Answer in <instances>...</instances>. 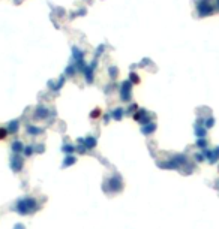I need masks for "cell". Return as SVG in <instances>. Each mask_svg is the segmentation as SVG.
I'll list each match as a JSON object with an SVG mask.
<instances>
[{
    "instance_id": "277c9868",
    "label": "cell",
    "mask_w": 219,
    "mask_h": 229,
    "mask_svg": "<svg viewBox=\"0 0 219 229\" xmlns=\"http://www.w3.org/2000/svg\"><path fill=\"white\" fill-rule=\"evenodd\" d=\"M108 74H110V77L114 79V78L119 77V69H117L116 66H110V67H108Z\"/></svg>"
},
{
    "instance_id": "7a4b0ae2",
    "label": "cell",
    "mask_w": 219,
    "mask_h": 229,
    "mask_svg": "<svg viewBox=\"0 0 219 229\" xmlns=\"http://www.w3.org/2000/svg\"><path fill=\"white\" fill-rule=\"evenodd\" d=\"M95 67H96V61H92L89 66H84L83 67V75H84V78H86V81L89 82V84H92L93 82V71H95Z\"/></svg>"
},
{
    "instance_id": "8992f818",
    "label": "cell",
    "mask_w": 219,
    "mask_h": 229,
    "mask_svg": "<svg viewBox=\"0 0 219 229\" xmlns=\"http://www.w3.org/2000/svg\"><path fill=\"white\" fill-rule=\"evenodd\" d=\"M99 116H101V108H95V109L90 112V117H92V118H98Z\"/></svg>"
},
{
    "instance_id": "52a82bcc",
    "label": "cell",
    "mask_w": 219,
    "mask_h": 229,
    "mask_svg": "<svg viewBox=\"0 0 219 229\" xmlns=\"http://www.w3.org/2000/svg\"><path fill=\"white\" fill-rule=\"evenodd\" d=\"M6 136H8V130L3 129V127H0V141L6 139Z\"/></svg>"
},
{
    "instance_id": "5b68a950",
    "label": "cell",
    "mask_w": 219,
    "mask_h": 229,
    "mask_svg": "<svg viewBox=\"0 0 219 229\" xmlns=\"http://www.w3.org/2000/svg\"><path fill=\"white\" fill-rule=\"evenodd\" d=\"M129 81H131L132 84H138V82H140V78H138V75H137L135 72H131V75H129Z\"/></svg>"
},
{
    "instance_id": "6da1fadb",
    "label": "cell",
    "mask_w": 219,
    "mask_h": 229,
    "mask_svg": "<svg viewBox=\"0 0 219 229\" xmlns=\"http://www.w3.org/2000/svg\"><path fill=\"white\" fill-rule=\"evenodd\" d=\"M119 93H120V98L123 99L125 102H128L131 99V93H132V82L128 79V81H123L120 85V90H119Z\"/></svg>"
},
{
    "instance_id": "9c48e42d",
    "label": "cell",
    "mask_w": 219,
    "mask_h": 229,
    "mask_svg": "<svg viewBox=\"0 0 219 229\" xmlns=\"http://www.w3.org/2000/svg\"><path fill=\"white\" fill-rule=\"evenodd\" d=\"M114 117L116 118H120L122 117V109H114Z\"/></svg>"
},
{
    "instance_id": "ba28073f",
    "label": "cell",
    "mask_w": 219,
    "mask_h": 229,
    "mask_svg": "<svg viewBox=\"0 0 219 229\" xmlns=\"http://www.w3.org/2000/svg\"><path fill=\"white\" fill-rule=\"evenodd\" d=\"M66 74H71V75H74V74H75V64H72V66H68V69H66Z\"/></svg>"
},
{
    "instance_id": "3957f363",
    "label": "cell",
    "mask_w": 219,
    "mask_h": 229,
    "mask_svg": "<svg viewBox=\"0 0 219 229\" xmlns=\"http://www.w3.org/2000/svg\"><path fill=\"white\" fill-rule=\"evenodd\" d=\"M74 53H72V57H74V60H77V61H81L83 59H84V53L81 51V50H78L77 47H74V50H72Z\"/></svg>"
}]
</instances>
